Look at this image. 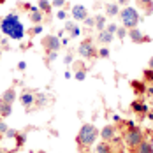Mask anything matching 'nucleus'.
Wrapping results in <instances>:
<instances>
[{
  "mask_svg": "<svg viewBox=\"0 0 153 153\" xmlns=\"http://www.w3.org/2000/svg\"><path fill=\"white\" fill-rule=\"evenodd\" d=\"M106 16L104 14H97L95 16V28H97V30L100 32V30H104V28H106Z\"/></svg>",
  "mask_w": 153,
  "mask_h": 153,
  "instance_id": "nucleus-22",
  "label": "nucleus"
},
{
  "mask_svg": "<svg viewBox=\"0 0 153 153\" xmlns=\"http://www.w3.org/2000/svg\"><path fill=\"white\" fill-rule=\"evenodd\" d=\"M114 35H116L120 41H123V39L127 37V28H125V27H118V30H116V33H114Z\"/></svg>",
  "mask_w": 153,
  "mask_h": 153,
  "instance_id": "nucleus-28",
  "label": "nucleus"
},
{
  "mask_svg": "<svg viewBox=\"0 0 153 153\" xmlns=\"http://www.w3.org/2000/svg\"><path fill=\"white\" fill-rule=\"evenodd\" d=\"M95 153H114V152H113V148H111V144H109V143L100 141V143L95 146Z\"/></svg>",
  "mask_w": 153,
  "mask_h": 153,
  "instance_id": "nucleus-18",
  "label": "nucleus"
},
{
  "mask_svg": "<svg viewBox=\"0 0 153 153\" xmlns=\"http://www.w3.org/2000/svg\"><path fill=\"white\" fill-rule=\"evenodd\" d=\"M128 4V0H118V5H127Z\"/></svg>",
  "mask_w": 153,
  "mask_h": 153,
  "instance_id": "nucleus-42",
  "label": "nucleus"
},
{
  "mask_svg": "<svg viewBox=\"0 0 153 153\" xmlns=\"http://www.w3.org/2000/svg\"><path fill=\"white\" fill-rule=\"evenodd\" d=\"M56 56H58V51H48V63H51V62L56 60Z\"/></svg>",
  "mask_w": 153,
  "mask_h": 153,
  "instance_id": "nucleus-34",
  "label": "nucleus"
},
{
  "mask_svg": "<svg viewBox=\"0 0 153 153\" xmlns=\"http://www.w3.org/2000/svg\"><path fill=\"white\" fill-rule=\"evenodd\" d=\"M63 63H65V65L72 63V55H65V58H63Z\"/></svg>",
  "mask_w": 153,
  "mask_h": 153,
  "instance_id": "nucleus-39",
  "label": "nucleus"
},
{
  "mask_svg": "<svg viewBox=\"0 0 153 153\" xmlns=\"http://www.w3.org/2000/svg\"><path fill=\"white\" fill-rule=\"evenodd\" d=\"M7 128H9V127H7V123H5V122H0V134H2V136L7 132Z\"/></svg>",
  "mask_w": 153,
  "mask_h": 153,
  "instance_id": "nucleus-38",
  "label": "nucleus"
},
{
  "mask_svg": "<svg viewBox=\"0 0 153 153\" xmlns=\"http://www.w3.org/2000/svg\"><path fill=\"white\" fill-rule=\"evenodd\" d=\"M143 74H144V81L146 83H153V69H146Z\"/></svg>",
  "mask_w": 153,
  "mask_h": 153,
  "instance_id": "nucleus-29",
  "label": "nucleus"
},
{
  "mask_svg": "<svg viewBox=\"0 0 153 153\" xmlns=\"http://www.w3.org/2000/svg\"><path fill=\"white\" fill-rule=\"evenodd\" d=\"M25 69H27V62H19V63H18V71H25Z\"/></svg>",
  "mask_w": 153,
  "mask_h": 153,
  "instance_id": "nucleus-40",
  "label": "nucleus"
},
{
  "mask_svg": "<svg viewBox=\"0 0 153 153\" xmlns=\"http://www.w3.org/2000/svg\"><path fill=\"white\" fill-rule=\"evenodd\" d=\"M148 69H153V56L150 58V62H148Z\"/></svg>",
  "mask_w": 153,
  "mask_h": 153,
  "instance_id": "nucleus-46",
  "label": "nucleus"
},
{
  "mask_svg": "<svg viewBox=\"0 0 153 153\" xmlns=\"http://www.w3.org/2000/svg\"><path fill=\"white\" fill-rule=\"evenodd\" d=\"M106 14L111 16V18H113V16H118L120 14V5H118V4H107L106 5Z\"/></svg>",
  "mask_w": 153,
  "mask_h": 153,
  "instance_id": "nucleus-21",
  "label": "nucleus"
},
{
  "mask_svg": "<svg viewBox=\"0 0 153 153\" xmlns=\"http://www.w3.org/2000/svg\"><path fill=\"white\" fill-rule=\"evenodd\" d=\"M51 5H53V7H56V9H62V7L65 5V0H53V2H51Z\"/></svg>",
  "mask_w": 153,
  "mask_h": 153,
  "instance_id": "nucleus-36",
  "label": "nucleus"
},
{
  "mask_svg": "<svg viewBox=\"0 0 153 153\" xmlns=\"http://www.w3.org/2000/svg\"><path fill=\"white\" fill-rule=\"evenodd\" d=\"M18 99H19V102L23 104V107H25L27 111L35 104V93H33V92H23Z\"/></svg>",
  "mask_w": 153,
  "mask_h": 153,
  "instance_id": "nucleus-10",
  "label": "nucleus"
},
{
  "mask_svg": "<svg viewBox=\"0 0 153 153\" xmlns=\"http://www.w3.org/2000/svg\"><path fill=\"white\" fill-rule=\"evenodd\" d=\"M77 53H79V56H83V58H86V60H92L97 56V48L93 44L90 39H85L79 46H77Z\"/></svg>",
  "mask_w": 153,
  "mask_h": 153,
  "instance_id": "nucleus-5",
  "label": "nucleus"
},
{
  "mask_svg": "<svg viewBox=\"0 0 153 153\" xmlns=\"http://www.w3.org/2000/svg\"><path fill=\"white\" fill-rule=\"evenodd\" d=\"M97 55L100 56V58H107L109 56V48H100V49H97Z\"/></svg>",
  "mask_w": 153,
  "mask_h": 153,
  "instance_id": "nucleus-30",
  "label": "nucleus"
},
{
  "mask_svg": "<svg viewBox=\"0 0 153 153\" xmlns=\"http://www.w3.org/2000/svg\"><path fill=\"white\" fill-rule=\"evenodd\" d=\"M7 153H18V150H11V152H7Z\"/></svg>",
  "mask_w": 153,
  "mask_h": 153,
  "instance_id": "nucleus-48",
  "label": "nucleus"
},
{
  "mask_svg": "<svg viewBox=\"0 0 153 153\" xmlns=\"http://www.w3.org/2000/svg\"><path fill=\"white\" fill-rule=\"evenodd\" d=\"M19 23H21V21H19V16L16 14V13H9V14H5L0 19V32L9 37L11 32L14 30Z\"/></svg>",
  "mask_w": 153,
  "mask_h": 153,
  "instance_id": "nucleus-4",
  "label": "nucleus"
},
{
  "mask_svg": "<svg viewBox=\"0 0 153 153\" xmlns=\"http://www.w3.org/2000/svg\"><path fill=\"white\" fill-rule=\"evenodd\" d=\"M14 141H16V150H19V148L27 143V134H25V132H18L16 137H14Z\"/></svg>",
  "mask_w": 153,
  "mask_h": 153,
  "instance_id": "nucleus-24",
  "label": "nucleus"
},
{
  "mask_svg": "<svg viewBox=\"0 0 153 153\" xmlns=\"http://www.w3.org/2000/svg\"><path fill=\"white\" fill-rule=\"evenodd\" d=\"M16 134H18V130H14V128H7V132H5L4 136H5L7 139H14Z\"/></svg>",
  "mask_w": 153,
  "mask_h": 153,
  "instance_id": "nucleus-35",
  "label": "nucleus"
},
{
  "mask_svg": "<svg viewBox=\"0 0 153 153\" xmlns=\"http://www.w3.org/2000/svg\"><path fill=\"white\" fill-rule=\"evenodd\" d=\"M35 153H46V152H44V150H41V152H35Z\"/></svg>",
  "mask_w": 153,
  "mask_h": 153,
  "instance_id": "nucleus-50",
  "label": "nucleus"
},
{
  "mask_svg": "<svg viewBox=\"0 0 153 153\" xmlns=\"http://www.w3.org/2000/svg\"><path fill=\"white\" fill-rule=\"evenodd\" d=\"M71 14H72V18H74L76 21H85V18L88 16V9H86L83 4H76V5L72 7Z\"/></svg>",
  "mask_w": 153,
  "mask_h": 153,
  "instance_id": "nucleus-9",
  "label": "nucleus"
},
{
  "mask_svg": "<svg viewBox=\"0 0 153 153\" xmlns=\"http://www.w3.org/2000/svg\"><path fill=\"white\" fill-rule=\"evenodd\" d=\"M136 2H137V7H141V11H144L146 14L153 13V0H136Z\"/></svg>",
  "mask_w": 153,
  "mask_h": 153,
  "instance_id": "nucleus-15",
  "label": "nucleus"
},
{
  "mask_svg": "<svg viewBox=\"0 0 153 153\" xmlns=\"http://www.w3.org/2000/svg\"><path fill=\"white\" fill-rule=\"evenodd\" d=\"M146 116H148V118L153 122V111H148V113H146Z\"/></svg>",
  "mask_w": 153,
  "mask_h": 153,
  "instance_id": "nucleus-44",
  "label": "nucleus"
},
{
  "mask_svg": "<svg viewBox=\"0 0 153 153\" xmlns=\"http://www.w3.org/2000/svg\"><path fill=\"white\" fill-rule=\"evenodd\" d=\"M97 137H99V130H97V127L92 125V123H85V125L79 128V132H77L76 141H77L79 146L88 148V146H93V144H95Z\"/></svg>",
  "mask_w": 153,
  "mask_h": 153,
  "instance_id": "nucleus-1",
  "label": "nucleus"
},
{
  "mask_svg": "<svg viewBox=\"0 0 153 153\" xmlns=\"http://www.w3.org/2000/svg\"><path fill=\"white\" fill-rule=\"evenodd\" d=\"M0 139H2V134H0Z\"/></svg>",
  "mask_w": 153,
  "mask_h": 153,
  "instance_id": "nucleus-52",
  "label": "nucleus"
},
{
  "mask_svg": "<svg viewBox=\"0 0 153 153\" xmlns=\"http://www.w3.org/2000/svg\"><path fill=\"white\" fill-rule=\"evenodd\" d=\"M85 25H86L88 28H95V18H92V16H86V18H85Z\"/></svg>",
  "mask_w": 153,
  "mask_h": 153,
  "instance_id": "nucleus-31",
  "label": "nucleus"
},
{
  "mask_svg": "<svg viewBox=\"0 0 153 153\" xmlns=\"http://www.w3.org/2000/svg\"><path fill=\"white\" fill-rule=\"evenodd\" d=\"M28 33H30V35H39V33H42V25H41V23H39V25H33L30 30H28Z\"/></svg>",
  "mask_w": 153,
  "mask_h": 153,
  "instance_id": "nucleus-27",
  "label": "nucleus"
},
{
  "mask_svg": "<svg viewBox=\"0 0 153 153\" xmlns=\"http://www.w3.org/2000/svg\"><path fill=\"white\" fill-rule=\"evenodd\" d=\"M118 16H120V19H122L125 28H136L139 25V21H141V16H139L136 7H125V9L120 11Z\"/></svg>",
  "mask_w": 153,
  "mask_h": 153,
  "instance_id": "nucleus-2",
  "label": "nucleus"
},
{
  "mask_svg": "<svg viewBox=\"0 0 153 153\" xmlns=\"http://www.w3.org/2000/svg\"><path fill=\"white\" fill-rule=\"evenodd\" d=\"M116 136V127L114 125H106V127H102V130H100V139L102 141H106V143H111L113 139Z\"/></svg>",
  "mask_w": 153,
  "mask_h": 153,
  "instance_id": "nucleus-11",
  "label": "nucleus"
},
{
  "mask_svg": "<svg viewBox=\"0 0 153 153\" xmlns=\"http://www.w3.org/2000/svg\"><path fill=\"white\" fill-rule=\"evenodd\" d=\"M18 99L14 88H7L4 90V93L0 95V102H7V104H14V100Z\"/></svg>",
  "mask_w": 153,
  "mask_h": 153,
  "instance_id": "nucleus-12",
  "label": "nucleus"
},
{
  "mask_svg": "<svg viewBox=\"0 0 153 153\" xmlns=\"http://www.w3.org/2000/svg\"><path fill=\"white\" fill-rule=\"evenodd\" d=\"M146 93H148V95H152V97H153V86H148V88H146Z\"/></svg>",
  "mask_w": 153,
  "mask_h": 153,
  "instance_id": "nucleus-41",
  "label": "nucleus"
},
{
  "mask_svg": "<svg viewBox=\"0 0 153 153\" xmlns=\"http://www.w3.org/2000/svg\"><path fill=\"white\" fill-rule=\"evenodd\" d=\"M4 2H5V0H0V5H2V4H4Z\"/></svg>",
  "mask_w": 153,
  "mask_h": 153,
  "instance_id": "nucleus-51",
  "label": "nucleus"
},
{
  "mask_svg": "<svg viewBox=\"0 0 153 153\" xmlns=\"http://www.w3.org/2000/svg\"><path fill=\"white\" fill-rule=\"evenodd\" d=\"M11 113H13V104L0 102V116H2V118H7V116H11Z\"/></svg>",
  "mask_w": 153,
  "mask_h": 153,
  "instance_id": "nucleus-19",
  "label": "nucleus"
},
{
  "mask_svg": "<svg viewBox=\"0 0 153 153\" xmlns=\"http://www.w3.org/2000/svg\"><path fill=\"white\" fill-rule=\"evenodd\" d=\"M63 30L71 35V39H76V37H79V35H81V28L77 27L76 23H72V21H67Z\"/></svg>",
  "mask_w": 153,
  "mask_h": 153,
  "instance_id": "nucleus-13",
  "label": "nucleus"
},
{
  "mask_svg": "<svg viewBox=\"0 0 153 153\" xmlns=\"http://www.w3.org/2000/svg\"><path fill=\"white\" fill-rule=\"evenodd\" d=\"M9 41H11L9 37H4V39L0 41V48H2L4 51H7V49H11V46H9Z\"/></svg>",
  "mask_w": 153,
  "mask_h": 153,
  "instance_id": "nucleus-32",
  "label": "nucleus"
},
{
  "mask_svg": "<svg viewBox=\"0 0 153 153\" xmlns=\"http://www.w3.org/2000/svg\"><path fill=\"white\" fill-rule=\"evenodd\" d=\"M132 88H134V92H136V95H143V93H146V81H137V79H134L132 83Z\"/></svg>",
  "mask_w": 153,
  "mask_h": 153,
  "instance_id": "nucleus-14",
  "label": "nucleus"
},
{
  "mask_svg": "<svg viewBox=\"0 0 153 153\" xmlns=\"http://www.w3.org/2000/svg\"><path fill=\"white\" fill-rule=\"evenodd\" d=\"M2 55H4V49L0 48V60H2Z\"/></svg>",
  "mask_w": 153,
  "mask_h": 153,
  "instance_id": "nucleus-47",
  "label": "nucleus"
},
{
  "mask_svg": "<svg viewBox=\"0 0 153 153\" xmlns=\"http://www.w3.org/2000/svg\"><path fill=\"white\" fill-rule=\"evenodd\" d=\"M56 19H67V13H65L63 9H60V11L56 13Z\"/></svg>",
  "mask_w": 153,
  "mask_h": 153,
  "instance_id": "nucleus-37",
  "label": "nucleus"
},
{
  "mask_svg": "<svg viewBox=\"0 0 153 153\" xmlns=\"http://www.w3.org/2000/svg\"><path fill=\"white\" fill-rule=\"evenodd\" d=\"M130 109H132L134 113H137L141 120H143V118L146 116V113L150 111V109H148V106H146V104L143 102V99H136V100H134V102L130 104Z\"/></svg>",
  "mask_w": 153,
  "mask_h": 153,
  "instance_id": "nucleus-8",
  "label": "nucleus"
},
{
  "mask_svg": "<svg viewBox=\"0 0 153 153\" xmlns=\"http://www.w3.org/2000/svg\"><path fill=\"white\" fill-rule=\"evenodd\" d=\"M136 153H153V144L150 141H141V144H139L137 148H136Z\"/></svg>",
  "mask_w": 153,
  "mask_h": 153,
  "instance_id": "nucleus-17",
  "label": "nucleus"
},
{
  "mask_svg": "<svg viewBox=\"0 0 153 153\" xmlns=\"http://www.w3.org/2000/svg\"><path fill=\"white\" fill-rule=\"evenodd\" d=\"M67 44H69V37L67 39H62V46H67Z\"/></svg>",
  "mask_w": 153,
  "mask_h": 153,
  "instance_id": "nucleus-43",
  "label": "nucleus"
},
{
  "mask_svg": "<svg viewBox=\"0 0 153 153\" xmlns=\"http://www.w3.org/2000/svg\"><path fill=\"white\" fill-rule=\"evenodd\" d=\"M127 33H128L130 41H132V42H136V44H143V42H150V41H152L148 35H144L143 32L139 30L137 27H136V28H128Z\"/></svg>",
  "mask_w": 153,
  "mask_h": 153,
  "instance_id": "nucleus-7",
  "label": "nucleus"
},
{
  "mask_svg": "<svg viewBox=\"0 0 153 153\" xmlns=\"http://www.w3.org/2000/svg\"><path fill=\"white\" fill-rule=\"evenodd\" d=\"M41 44H42V48L46 49V51H60L62 48V41L58 35H44L42 37V41H41Z\"/></svg>",
  "mask_w": 153,
  "mask_h": 153,
  "instance_id": "nucleus-6",
  "label": "nucleus"
},
{
  "mask_svg": "<svg viewBox=\"0 0 153 153\" xmlns=\"http://www.w3.org/2000/svg\"><path fill=\"white\" fill-rule=\"evenodd\" d=\"M106 32H109V33H116V30H118V25H114V23H109V25H106V28H104Z\"/></svg>",
  "mask_w": 153,
  "mask_h": 153,
  "instance_id": "nucleus-33",
  "label": "nucleus"
},
{
  "mask_svg": "<svg viewBox=\"0 0 153 153\" xmlns=\"http://www.w3.org/2000/svg\"><path fill=\"white\" fill-rule=\"evenodd\" d=\"M113 33H109V32H106V30H100L99 32V35H97V41L99 42H102V44H109V42H113Z\"/></svg>",
  "mask_w": 153,
  "mask_h": 153,
  "instance_id": "nucleus-16",
  "label": "nucleus"
},
{
  "mask_svg": "<svg viewBox=\"0 0 153 153\" xmlns=\"http://www.w3.org/2000/svg\"><path fill=\"white\" fill-rule=\"evenodd\" d=\"M0 41H2V39H0Z\"/></svg>",
  "mask_w": 153,
  "mask_h": 153,
  "instance_id": "nucleus-53",
  "label": "nucleus"
},
{
  "mask_svg": "<svg viewBox=\"0 0 153 153\" xmlns=\"http://www.w3.org/2000/svg\"><path fill=\"white\" fill-rule=\"evenodd\" d=\"M144 139V134H143V130L139 128V127H128L127 128V132H125V136H123V143L128 146V148H132V150H136L139 144H141V141Z\"/></svg>",
  "mask_w": 153,
  "mask_h": 153,
  "instance_id": "nucleus-3",
  "label": "nucleus"
},
{
  "mask_svg": "<svg viewBox=\"0 0 153 153\" xmlns=\"http://www.w3.org/2000/svg\"><path fill=\"white\" fill-rule=\"evenodd\" d=\"M0 153H7V152H5V150H2V148H0Z\"/></svg>",
  "mask_w": 153,
  "mask_h": 153,
  "instance_id": "nucleus-49",
  "label": "nucleus"
},
{
  "mask_svg": "<svg viewBox=\"0 0 153 153\" xmlns=\"http://www.w3.org/2000/svg\"><path fill=\"white\" fill-rule=\"evenodd\" d=\"M51 9H53V5H51L49 0H39V11H41L42 14H49Z\"/></svg>",
  "mask_w": 153,
  "mask_h": 153,
  "instance_id": "nucleus-20",
  "label": "nucleus"
},
{
  "mask_svg": "<svg viewBox=\"0 0 153 153\" xmlns=\"http://www.w3.org/2000/svg\"><path fill=\"white\" fill-rule=\"evenodd\" d=\"M48 97H46V93H35V104L39 107H42V106H46V100Z\"/></svg>",
  "mask_w": 153,
  "mask_h": 153,
  "instance_id": "nucleus-25",
  "label": "nucleus"
},
{
  "mask_svg": "<svg viewBox=\"0 0 153 153\" xmlns=\"http://www.w3.org/2000/svg\"><path fill=\"white\" fill-rule=\"evenodd\" d=\"M86 69H79V71H76V74H74V77H76L77 81H85L86 79Z\"/></svg>",
  "mask_w": 153,
  "mask_h": 153,
  "instance_id": "nucleus-26",
  "label": "nucleus"
},
{
  "mask_svg": "<svg viewBox=\"0 0 153 153\" xmlns=\"http://www.w3.org/2000/svg\"><path fill=\"white\" fill-rule=\"evenodd\" d=\"M120 120H122V118H120L118 114H114V116H113V122H116V123H118V122H120Z\"/></svg>",
  "mask_w": 153,
  "mask_h": 153,
  "instance_id": "nucleus-45",
  "label": "nucleus"
},
{
  "mask_svg": "<svg viewBox=\"0 0 153 153\" xmlns=\"http://www.w3.org/2000/svg\"><path fill=\"white\" fill-rule=\"evenodd\" d=\"M28 19H30L33 25H39V23H42V13L37 9V11H32L30 16H28Z\"/></svg>",
  "mask_w": 153,
  "mask_h": 153,
  "instance_id": "nucleus-23",
  "label": "nucleus"
}]
</instances>
